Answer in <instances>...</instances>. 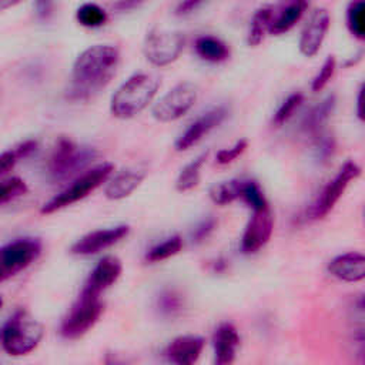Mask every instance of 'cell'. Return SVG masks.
<instances>
[{
  "label": "cell",
  "mask_w": 365,
  "mask_h": 365,
  "mask_svg": "<svg viewBox=\"0 0 365 365\" xmlns=\"http://www.w3.org/2000/svg\"><path fill=\"white\" fill-rule=\"evenodd\" d=\"M118 61V50L108 44H94L81 51L73 64V97L87 98L103 88L114 76Z\"/></svg>",
  "instance_id": "1"
},
{
  "label": "cell",
  "mask_w": 365,
  "mask_h": 365,
  "mask_svg": "<svg viewBox=\"0 0 365 365\" xmlns=\"http://www.w3.org/2000/svg\"><path fill=\"white\" fill-rule=\"evenodd\" d=\"M158 87L160 80L154 74H133L113 94L110 101L111 114L120 120L135 117L153 101Z\"/></svg>",
  "instance_id": "2"
},
{
  "label": "cell",
  "mask_w": 365,
  "mask_h": 365,
  "mask_svg": "<svg viewBox=\"0 0 365 365\" xmlns=\"http://www.w3.org/2000/svg\"><path fill=\"white\" fill-rule=\"evenodd\" d=\"M43 334V325L30 312L19 309L1 328V346L11 356H23L37 348Z\"/></svg>",
  "instance_id": "3"
},
{
  "label": "cell",
  "mask_w": 365,
  "mask_h": 365,
  "mask_svg": "<svg viewBox=\"0 0 365 365\" xmlns=\"http://www.w3.org/2000/svg\"><path fill=\"white\" fill-rule=\"evenodd\" d=\"M98 153L90 147H81L67 137H61L48 160V175L53 181H66L86 170Z\"/></svg>",
  "instance_id": "4"
},
{
  "label": "cell",
  "mask_w": 365,
  "mask_h": 365,
  "mask_svg": "<svg viewBox=\"0 0 365 365\" xmlns=\"http://www.w3.org/2000/svg\"><path fill=\"white\" fill-rule=\"evenodd\" d=\"M113 170L114 165L111 163H103L84 171L81 175H77V178L66 190L41 207V214H53L86 198L110 178Z\"/></svg>",
  "instance_id": "5"
},
{
  "label": "cell",
  "mask_w": 365,
  "mask_h": 365,
  "mask_svg": "<svg viewBox=\"0 0 365 365\" xmlns=\"http://www.w3.org/2000/svg\"><path fill=\"white\" fill-rule=\"evenodd\" d=\"M103 312L100 295L80 292L78 299L70 308L60 325V334L67 339H76L88 332Z\"/></svg>",
  "instance_id": "6"
},
{
  "label": "cell",
  "mask_w": 365,
  "mask_h": 365,
  "mask_svg": "<svg viewBox=\"0 0 365 365\" xmlns=\"http://www.w3.org/2000/svg\"><path fill=\"white\" fill-rule=\"evenodd\" d=\"M361 174L362 168L359 167V164L354 160H346L319 192L311 208V217L314 220H319L324 218L329 211H332V208L345 194L349 184L359 178Z\"/></svg>",
  "instance_id": "7"
},
{
  "label": "cell",
  "mask_w": 365,
  "mask_h": 365,
  "mask_svg": "<svg viewBox=\"0 0 365 365\" xmlns=\"http://www.w3.org/2000/svg\"><path fill=\"white\" fill-rule=\"evenodd\" d=\"M41 254V242L37 238H19L1 247L0 281H6L31 265Z\"/></svg>",
  "instance_id": "8"
},
{
  "label": "cell",
  "mask_w": 365,
  "mask_h": 365,
  "mask_svg": "<svg viewBox=\"0 0 365 365\" xmlns=\"http://www.w3.org/2000/svg\"><path fill=\"white\" fill-rule=\"evenodd\" d=\"M197 100V87L192 83H180L168 90L153 107V117L160 123H171L187 114Z\"/></svg>",
  "instance_id": "9"
},
{
  "label": "cell",
  "mask_w": 365,
  "mask_h": 365,
  "mask_svg": "<svg viewBox=\"0 0 365 365\" xmlns=\"http://www.w3.org/2000/svg\"><path fill=\"white\" fill-rule=\"evenodd\" d=\"M182 47L184 37L181 33L155 29L147 34L143 46V53L151 64L157 67H164L178 58Z\"/></svg>",
  "instance_id": "10"
},
{
  "label": "cell",
  "mask_w": 365,
  "mask_h": 365,
  "mask_svg": "<svg viewBox=\"0 0 365 365\" xmlns=\"http://www.w3.org/2000/svg\"><path fill=\"white\" fill-rule=\"evenodd\" d=\"M274 231V217L269 207L254 210L241 237V251L254 254L268 244Z\"/></svg>",
  "instance_id": "11"
},
{
  "label": "cell",
  "mask_w": 365,
  "mask_h": 365,
  "mask_svg": "<svg viewBox=\"0 0 365 365\" xmlns=\"http://www.w3.org/2000/svg\"><path fill=\"white\" fill-rule=\"evenodd\" d=\"M329 26H331L329 11L324 7L314 10L301 31V36L298 40L299 53L305 57L317 56L327 38Z\"/></svg>",
  "instance_id": "12"
},
{
  "label": "cell",
  "mask_w": 365,
  "mask_h": 365,
  "mask_svg": "<svg viewBox=\"0 0 365 365\" xmlns=\"http://www.w3.org/2000/svg\"><path fill=\"white\" fill-rule=\"evenodd\" d=\"M227 115H228V110L224 106L214 107V108L208 110L207 113L201 114L177 138L175 150L177 151H185V150L194 147L208 133H211L214 128H217L227 118Z\"/></svg>",
  "instance_id": "13"
},
{
  "label": "cell",
  "mask_w": 365,
  "mask_h": 365,
  "mask_svg": "<svg viewBox=\"0 0 365 365\" xmlns=\"http://www.w3.org/2000/svg\"><path fill=\"white\" fill-rule=\"evenodd\" d=\"M128 232H130V227L124 224L104 228V230H96L86 234L80 240H77L71 245L70 251L74 255H93L117 244L124 237H127Z\"/></svg>",
  "instance_id": "14"
},
{
  "label": "cell",
  "mask_w": 365,
  "mask_h": 365,
  "mask_svg": "<svg viewBox=\"0 0 365 365\" xmlns=\"http://www.w3.org/2000/svg\"><path fill=\"white\" fill-rule=\"evenodd\" d=\"M328 272L338 281L354 284L365 281V254L349 251L334 257L327 267Z\"/></svg>",
  "instance_id": "15"
},
{
  "label": "cell",
  "mask_w": 365,
  "mask_h": 365,
  "mask_svg": "<svg viewBox=\"0 0 365 365\" xmlns=\"http://www.w3.org/2000/svg\"><path fill=\"white\" fill-rule=\"evenodd\" d=\"M121 271H123V265L118 258L111 255L101 258L90 272L81 292L100 295L104 289L111 287L120 278Z\"/></svg>",
  "instance_id": "16"
},
{
  "label": "cell",
  "mask_w": 365,
  "mask_h": 365,
  "mask_svg": "<svg viewBox=\"0 0 365 365\" xmlns=\"http://www.w3.org/2000/svg\"><path fill=\"white\" fill-rule=\"evenodd\" d=\"M205 339L197 335H181L174 338L165 348V358L177 365H192L198 361Z\"/></svg>",
  "instance_id": "17"
},
{
  "label": "cell",
  "mask_w": 365,
  "mask_h": 365,
  "mask_svg": "<svg viewBox=\"0 0 365 365\" xmlns=\"http://www.w3.org/2000/svg\"><path fill=\"white\" fill-rule=\"evenodd\" d=\"M240 334L231 322L220 324L212 334V348L217 365H230L235 361L240 346Z\"/></svg>",
  "instance_id": "18"
},
{
  "label": "cell",
  "mask_w": 365,
  "mask_h": 365,
  "mask_svg": "<svg viewBox=\"0 0 365 365\" xmlns=\"http://www.w3.org/2000/svg\"><path fill=\"white\" fill-rule=\"evenodd\" d=\"M307 10L308 0H287L278 7H274L269 34L281 36L288 33L304 17Z\"/></svg>",
  "instance_id": "19"
},
{
  "label": "cell",
  "mask_w": 365,
  "mask_h": 365,
  "mask_svg": "<svg viewBox=\"0 0 365 365\" xmlns=\"http://www.w3.org/2000/svg\"><path fill=\"white\" fill-rule=\"evenodd\" d=\"M144 178H145L144 170H137V168L123 170L107 182L104 188V195L106 198L113 201L123 200L131 195V192L143 182Z\"/></svg>",
  "instance_id": "20"
},
{
  "label": "cell",
  "mask_w": 365,
  "mask_h": 365,
  "mask_svg": "<svg viewBox=\"0 0 365 365\" xmlns=\"http://www.w3.org/2000/svg\"><path fill=\"white\" fill-rule=\"evenodd\" d=\"M336 106V98L334 94L327 96L324 100H321L318 104H315L302 118L301 121V131L305 135L315 137L319 133H322L324 125L332 115Z\"/></svg>",
  "instance_id": "21"
},
{
  "label": "cell",
  "mask_w": 365,
  "mask_h": 365,
  "mask_svg": "<svg viewBox=\"0 0 365 365\" xmlns=\"http://www.w3.org/2000/svg\"><path fill=\"white\" fill-rule=\"evenodd\" d=\"M194 50L201 60L208 63H222L230 58L228 44L211 34H204L195 38Z\"/></svg>",
  "instance_id": "22"
},
{
  "label": "cell",
  "mask_w": 365,
  "mask_h": 365,
  "mask_svg": "<svg viewBox=\"0 0 365 365\" xmlns=\"http://www.w3.org/2000/svg\"><path fill=\"white\" fill-rule=\"evenodd\" d=\"M272 13H274L272 6H262L258 10H255V13L251 17L250 29L247 34V44L250 47L259 46L265 40V36L269 34Z\"/></svg>",
  "instance_id": "23"
},
{
  "label": "cell",
  "mask_w": 365,
  "mask_h": 365,
  "mask_svg": "<svg viewBox=\"0 0 365 365\" xmlns=\"http://www.w3.org/2000/svg\"><path fill=\"white\" fill-rule=\"evenodd\" d=\"M242 187H244V180L232 178V180L212 184L208 190V195L214 204L222 207L241 198Z\"/></svg>",
  "instance_id": "24"
},
{
  "label": "cell",
  "mask_w": 365,
  "mask_h": 365,
  "mask_svg": "<svg viewBox=\"0 0 365 365\" xmlns=\"http://www.w3.org/2000/svg\"><path fill=\"white\" fill-rule=\"evenodd\" d=\"M345 26L352 37L365 41V0H351L345 10Z\"/></svg>",
  "instance_id": "25"
},
{
  "label": "cell",
  "mask_w": 365,
  "mask_h": 365,
  "mask_svg": "<svg viewBox=\"0 0 365 365\" xmlns=\"http://www.w3.org/2000/svg\"><path fill=\"white\" fill-rule=\"evenodd\" d=\"M207 157H208V153H202L201 155H198L195 160L188 163L180 171L177 181H175V188L178 191L185 192V191L192 190L195 185H198L200 177H201V168H202Z\"/></svg>",
  "instance_id": "26"
},
{
  "label": "cell",
  "mask_w": 365,
  "mask_h": 365,
  "mask_svg": "<svg viewBox=\"0 0 365 365\" xmlns=\"http://www.w3.org/2000/svg\"><path fill=\"white\" fill-rule=\"evenodd\" d=\"M182 307H184V298L175 289H168V288L163 289L155 297V309L161 317L173 318L182 311Z\"/></svg>",
  "instance_id": "27"
},
{
  "label": "cell",
  "mask_w": 365,
  "mask_h": 365,
  "mask_svg": "<svg viewBox=\"0 0 365 365\" xmlns=\"http://www.w3.org/2000/svg\"><path fill=\"white\" fill-rule=\"evenodd\" d=\"M77 21L84 27H101L107 21V13L96 3H84L76 11Z\"/></svg>",
  "instance_id": "28"
},
{
  "label": "cell",
  "mask_w": 365,
  "mask_h": 365,
  "mask_svg": "<svg viewBox=\"0 0 365 365\" xmlns=\"http://www.w3.org/2000/svg\"><path fill=\"white\" fill-rule=\"evenodd\" d=\"M182 248V240L180 235H173L167 238L165 241L157 244L148 252L145 254V261L147 262H160L164 261L175 254H178Z\"/></svg>",
  "instance_id": "29"
},
{
  "label": "cell",
  "mask_w": 365,
  "mask_h": 365,
  "mask_svg": "<svg viewBox=\"0 0 365 365\" xmlns=\"http://www.w3.org/2000/svg\"><path fill=\"white\" fill-rule=\"evenodd\" d=\"M304 103V94L301 93H292L289 94L277 108V111L272 115V125L281 127L284 125L294 114L295 111L302 106Z\"/></svg>",
  "instance_id": "30"
},
{
  "label": "cell",
  "mask_w": 365,
  "mask_h": 365,
  "mask_svg": "<svg viewBox=\"0 0 365 365\" xmlns=\"http://www.w3.org/2000/svg\"><path fill=\"white\" fill-rule=\"evenodd\" d=\"M241 198L244 200V202L252 211L269 207L268 201H267V198H265V195H264V192L261 190V187L254 180H244V187H242Z\"/></svg>",
  "instance_id": "31"
},
{
  "label": "cell",
  "mask_w": 365,
  "mask_h": 365,
  "mask_svg": "<svg viewBox=\"0 0 365 365\" xmlns=\"http://www.w3.org/2000/svg\"><path fill=\"white\" fill-rule=\"evenodd\" d=\"M335 71H336V58L335 56H328L324 60L322 66L319 67L318 73L314 76L311 81V90L314 93L322 91L328 86V83L332 80Z\"/></svg>",
  "instance_id": "32"
},
{
  "label": "cell",
  "mask_w": 365,
  "mask_h": 365,
  "mask_svg": "<svg viewBox=\"0 0 365 365\" xmlns=\"http://www.w3.org/2000/svg\"><path fill=\"white\" fill-rule=\"evenodd\" d=\"M27 184L19 178V177H11L9 180H4L0 187V204L4 205L9 201H13L27 192Z\"/></svg>",
  "instance_id": "33"
},
{
  "label": "cell",
  "mask_w": 365,
  "mask_h": 365,
  "mask_svg": "<svg viewBox=\"0 0 365 365\" xmlns=\"http://www.w3.org/2000/svg\"><path fill=\"white\" fill-rule=\"evenodd\" d=\"M248 147V141L245 138H241L238 141L234 143L232 147L228 148H221L220 151H217L215 154V161L220 165H227L231 164L232 161H235Z\"/></svg>",
  "instance_id": "34"
},
{
  "label": "cell",
  "mask_w": 365,
  "mask_h": 365,
  "mask_svg": "<svg viewBox=\"0 0 365 365\" xmlns=\"http://www.w3.org/2000/svg\"><path fill=\"white\" fill-rule=\"evenodd\" d=\"M314 150L319 160L327 161L329 158V155L334 154V150H335L334 138L324 134V131L319 133L318 135L314 137Z\"/></svg>",
  "instance_id": "35"
},
{
  "label": "cell",
  "mask_w": 365,
  "mask_h": 365,
  "mask_svg": "<svg viewBox=\"0 0 365 365\" xmlns=\"http://www.w3.org/2000/svg\"><path fill=\"white\" fill-rule=\"evenodd\" d=\"M217 225V221L214 218H205L202 220L191 232V240L194 242H202L205 238L210 237V234L214 231Z\"/></svg>",
  "instance_id": "36"
},
{
  "label": "cell",
  "mask_w": 365,
  "mask_h": 365,
  "mask_svg": "<svg viewBox=\"0 0 365 365\" xmlns=\"http://www.w3.org/2000/svg\"><path fill=\"white\" fill-rule=\"evenodd\" d=\"M17 161H19V158L14 154L13 148L3 151L1 157H0V174H1V177H4L9 171H11V168L17 164Z\"/></svg>",
  "instance_id": "37"
},
{
  "label": "cell",
  "mask_w": 365,
  "mask_h": 365,
  "mask_svg": "<svg viewBox=\"0 0 365 365\" xmlns=\"http://www.w3.org/2000/svg\"><path fill=\"white\" fill-rule=\"evenodd\" d=\"M36 148H37V143L34 140H26L23 143H20L19 145L13 147V151L17 155V158L21 160V158L29 157L31 153H34Z\"/></svg>",
  "instance_id": "38"
},
{
  "label": "cell",
  "mask_w": 365,
  "mask_h": 365,
  "mask_svg": "<svg viewBox=\"0 0 365 365\" xmlns=\"http://www.w3.org/2000/svg\"><path fill=\"white\" fill-rule=\"evenodd\" d=\"M355 114L359 121L365 123V81L361 83L358 93H356V103H355Z\"/></svg>",
  "instance_id": "39"
},
{
  "label": "cell",
  "mask_w": 365,
  "mask_h": 365,
  "mask_svg": "<svg viewBox=\"0 0 365 365\" xmlns=\"http://www.w3.org/2000/svg\"><path fill=\"white\" fill-rule=\"evenodd\" d=\"M207 0H181L178 7H177V14L178 16H185L192 13L195 9H198L202 3H205Z\"/></svg>",
  "instance_id": "40"
},
{
  "label": "cell",
  "mask_w": 365,
  "mask_h": 365,
  "mask_svg": "<svg viewBox=\"0 0 365 365\" xmlns=\"http://www.w3.org/2000/svg\"><path fill=\"white\" fill-rule=\"evenodd\" d=\"M37 16L43 20H47L53 13V0H36Z\"/></svg>",
  "instance_id": "41"
},
{
  "label": "cell",
  "mask_w": 365,
  "mask_h": 365,
  "mask_svg": "<svg viewBox=\"0 0 365 365\" xmlns=\"http://www.w3.org/2000/svg\"><path fill=\"white\" fill-rule=\"evenodd\" d=\"M138 3H141V0H118V3L115 4V9L124 11L135 7Z\"/></svg>",
  "instance_id": "42"
},
{
  "label": "cell",
  "mask_w": 365,
  "mask_h": 365,
  "mask_svg": "<svg viewBox=\"0 0 365 365\" xmlns=\"http://www.w3.org/2000/svg\"><path fill=\"white\" fill-rule=\"evenodd\" d=\"M21 0H1V9L3 10H7L16 4H19Z\"/></svg>",
  "instance_id": "43"
},
{
  "label": "cell",
  "mask_w": 365,
  "mask_h": 365,
  "mask_svg": "<svg viewBox=\"0 0 365 365\" xmlns=\"http://www.w3.org/2000/svg\"><path fill=\"white\" fill-rule=\"evenodd\" d=\"M358 305H359V308H361L362 311H365V294L361 297V299H359Z\"/></svg>",
  "instance_id": "44"
},
{
  "label": "cell",
  "mask_w": 365,
  "mask_h": 365,
  "mask_svg": "<svg viewBox=\"0 0 365 365\" xmlns=\"http://www.w3.org/2000/svg\"><path fill=\"white\" fill-rule=\"evenodd\" d=\"M362 217H364V221H365V205H364V210H362Z\"/></svg>",
  "instance_id": "45"
}]
</instances>
